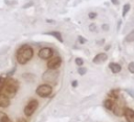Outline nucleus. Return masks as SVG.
<instances>
[{"label":"nucleus","instance_id":"a878e982","mask_svg":"<svg viewBox=\"0 0 134 122\" xmlns=\"http://www.w3.org/2000/svg\"><path fill=\"white\" fill-rule=\"evenodd\" d=\"M102 28H103L104 30H108V29H109V26H108L107 24H104V25L102 26Z\"/></svg>","mask_w":134,"mask_h":122},{"label":"nucleus","instance_id":"4468645a","mask_svg":"<svg viewBox=\"0 0 134 122\" xmlns=\"http://www.w3.org/2000/svg\"><path fill=\"white\" fill-rule=\"evenodd\" d=\"M125 41H126V42H128V43L134 42V29H133L132 31H130V32H129V33L126 35Z\"/></svg>","mask_w":134,"mask_h":122},{"label":"nucleus","instance_id":"393cba45","mask_svg":"<svg viewBox=\"0 0 134 122\" xmlns=\"http://www.w3.org/2000/svg\"><path fill=\"white\" fill-rule=\"evenodd\" d=\"M77 40L80 41V43H81V44H84V43H86V39H84L83 36H79V38H77Z\"/></svg>","mask_w":134,"mask_h":122},{"label":"nucleus","instance_id":"c85d7f7f","mask_svg":"<svg viewBox=\"0 0 134 122\" xmlns=\"http://www.w3.org/2000/svg\"><path fill=\"white\" fill-rule=\"evenodd\" d=\"M112 1V3H114V4H118V1L117 0H111Z\"/></svg>","mask_w":134,"mask_h":122},{"label":"nucleus","instance_id":"412c9836","mask_svg":"<svg viewBox=\"0 0 134 122\" xmlns=\"http://www.w3.org/2000/svg\"><path fill=\"white\" fill-rule=\"evenodd\" d=\"M77 72L80 73V75H84V74L87 72V69H86V68H84V67H80V68H79V70H77Z\"/></svg>","mask_w":134,"mask_h":122},{"label":"nucleus","instance_id":"39448f33","mask_svg":"<svg viewBox=\"0 0 134 122\" xmlns=\"http://www.w3.org/2000/svg\"><path fill=\"white\" fill-rule=\"evenodd\" d=\"M43 80L47 83H53L57 81L58 79V72L55 70H52V69H48L47 71L44 72L43 76H42Z\"/></svg>","mask_w":134,"mask_h":122},{"label":"nucleus","instance_id":"7ed1b4c3","mask_svg":"<svg viewBox=\"0 0 134 122\" xmlns=\"http://www.w3.org/2000/svg\"><path fill=\"white\" fill-rule=\"evenodd\" d=\"M36 93L38 96H40L42 98H46V97L50 96V94L52 93V87L50 84H46V83L40 84L36 89Z\"/></svg>","mask_w":134,"mask_h":122},{"label":"nucleus","instance_id":"cd10ccee","mask_svg":"<svg viewBox=\"0 0 134 122\" xmlns=\"http://www.w3.org/2000/svg\"><path fill=\"white\" fill-rule=\"evenodd\" d=\"M77 86V81L76 80H73L72 81V87H76Z\"/></svg>","mask_w":134,"mask_h":122},{"label":"nucleus","instance_id":"dca6fc26","mask_svg":"<svg viewBox=\"0 0 134 122\" xmlns=\"http://www.w3.org/2000/svg\"><path fill=\"white\" fill-rule=\"evenodd\" d=\"M48 34H50V35L54 36L57 40H59L61 43H63V39H62V36H61V33H60V32H58V31H50V32H48Z\"/></svg>","mask_w":134,"mask_h":122},{"label":"nucleus","instance_id":"9b49d317","mask_svg":"<svg viewBox=\"0 0 134 122\" xmlns=\"http://www.w3.org/2000/svg\"><path fill=\"white\" fill-rule=\"evenodd\" d=\"M109 68L112 71V73H118L121 70V66L119 64H117V63H110L109 64Z\"/></svg>","mask_w":134,"mask_h":122},{"label":"nucleus","instance_id":"aec40b11","mask_svg":"<svg viewBox=\"0 0 134 122\" xmlns=\"http://www.w3.org/2000/svg\"><path fill=\"white\" fill-rule=\"evenodd\" d=\"M128 70L130 71V73H133L134 74V62H131L128 65Z\"/></svg>","mask_w":134,"mask_h":122},{"label":"nucleus","instance_id":"f257e3e1","mask_svg":"<svg viewBox=\"0 0 134 122\" xmlns=\"http://www.w3.org/2000/svg\"><path fill=\"white\" fill-rule=\"evenodd\" d=\"M32 55H34V50H32V48H31L30 46H28V45H23V46H21V47L18 49L17 55H16L17 62H18L19 64H21V65H24V64H26L28 60L31 59Z\"/></svg>","mask_w":134,"mask_h":122},{"label":"nucleus","instance_id":"f03ea898","mask_svg":"<svg viewBox=\"0 0 134 122\" xmlns=\"http://www.w3.org/2000/svg\"><path fill=\"white\" fill-rule=\"evenodd\" d=\"M18 88H19V82L16 79L7 78L6 82H5V86H4V88H3V90L0 94H3L7 98H13V97L16 96Z\"/></svg>","mask_w":134,"mask_h":122},{"label":"nucleus","instance_id":"4be33fe9","mask_svg":"<svg viewBox=\"0 0 134 122\" xmlns=\"http://www.w3.org/2000/svg\"><path fill=\"white\" fill-rule=\"evenodd\" d=\"M75 64H76L79 67H82V66H83V64H84V62H83V59H82V58L77 57V58H75Z\"/></svg>","mask_w":134,"mask_h":122},{"label":"nucleus","instance_id":"bb28decb","mask_svg":"<svg viewBox=\"0 0 134 122\" xmlns=\"http://www.w3.org/2000/svg\"><path fill=\"white\" fill-rule=\"evenodd\" d=\"M18 122H27V121L25 120V118H20L18 119Z\"/></svg>","mask_w":134,"mask_h":122},{"label":"nucleus","instance_id":"423d86ee","mask_svg":"<svg viewBox=\"0 0 134 122\" xmlns=\"http://www.w3.org/2000/svg\"><path fill=\"white\" fill-rule=\"evenodd\" d=\"M52 54H53V51L49 47H44V48L40 49L39 50V53H38L39 57L40 58H43V59H49V58H51Z\"/></svg>","mask_w":134,"mask_h":122},{"label":"nucleus","instance_id":"ddd939ff","mask_svg":"<svg viewBox=\"0 0 134 122\" xmlns=\"http://www.w3.org/2000/svg\"><path fill=\"white\" fill-rule=\"evenodd\" d=\"M112 111H113V113H114L115 115H117V116H121V115H124V108H121L119 105L114 104Z\"/></svg>","mask_w":134,"mask_h":122},{"label":"nucleus","instance_id":"2eb2a0df","mask_svg":"<svg viewBox=\"0 0 134 122\" xmlns=\"http://www.w3.org/2000/svg\"><path fill=\"white\" fill-rule=\"evenodd\" d=\"M0 122H12V121L4 112H0Z\"/></svg>","mask_w":134,"mask_h":122},{"label":"nucleus","instance_id":"1a4fd4ad","mask_svg":"<svg viewBox=\"0 0 134 122\" xmlns=\"http://www.w3.org/2000/svg\"><path fill=\"white\" fill-rule=\"evenodd\" d=\"M107 58H108V56H107L106 53H98V54H96V55L94 56L93 63H94V64H100V63H104Z\"/></svg>","mask_w":134,"mask_h":122},{"label":"nucleus","instance_id":"f3484780","mask_svg":"<svg viewBox=\"0 0 134 122\" xmlns=\"http://www.w3.org/2000/svg\"><path fill=\"white\" fill-rule=\"evenodd\" d=\"M130 8H131V6H130L129 3H127V4H125V5L122 6V17H126V16H127V14H128V11L130 10Z\"/></svg>","mask_w":134,"mask_h":122},{"label":"nucleus","instance_id":"0eeeda50","mask_svg":"<svg viewBox=\"0 0 134 122\" xmlns=\"http://www.w3.org/2000/svg\"><path fill=\"white\" fill-rule=\"evenodd\" d=\"M61 63H62V58L60 56H54V57H51L47 62V67H48V69L55 70L58 67H60Z\"/></svg>","mask_w":134,"mask_h":122},{"label":"nucleus","instance_id":"f8f14e48","mask_svg":"<svg viewBox=\"0 0 134 122\" xmlns=\"http://www.w3.org/2000/svg\"><path fill=\"white\" fill-rule=\"evenodd\" d=\"M103 104H104L105 108H107V109H112L113 106H114V102H113L112 99H105Z\"/></svg>","mask_w":134,"mask_h":122},{"label":"nucleus","instance_id":"9d476101","mask_svg":"<svg viewBox=\"0 0 134 122\" xmlns=\"http://www.w3.org/2000/svg\"><path fill=\"white\" fill-rule=\"evenodd\" d=\"M10 104L9 98L4 96L3 94H0V107H8Z\"/></svg>","mask_w":134,"mask_h":122},{"label":"nucleus","instance_id":"5701e85b","mask_svg":"<svg viewBox=\"0 0 134 122\" xmlns=\"http://www.w3.org/2000/svg\"><path fill=\"white\" fill-rule=\"evenodd\" d=\"M89 29H90L91 31H96V30H97V27H96V25H95V24H90Z\"/></svg>","mask_w":134,"mask_h":122},{"label":"nucleus","instance_id":"6e6552de","mask_svg":"<svg viewBox=\"0 0 134 122\" xmlns=\"http://www.w3.org/2000/svg\"><path fill=\"white\" fill-rule=\"evenodd\" d=\"M124 116L128 122H134V109L130 107H124Z\"/></svg>","mask_w":134,"mask_h":122},{"label":"nucleus","instance_id":"6ab92c4d","mask_svg":"<svg viewBox=\"0 0 134 122\" xmlns=\"http://www.w3.org/2000/svg\"><path fill=\"white\" fill-rule=\"evenodd\" d=\"M109 96H111V97H113L114 99H116L117 96H118V90H111V91L109 92Z\"/></svg>","mask_w":134,"mask_h":122},{"label":"nucleus","instance_id":"b1692460","mask_svg":"<svg viewBox=\"0 0 134 122\" xmlns=\"http://www.w3.org/2000/svg\"><path fill=\"white\" fill-rule=\"evenodd\" d=\"M88 16H89V18H90V19H94V18L97 16V14H96V13H89V15H88Z\"/></svg>","mask_w":134,"mask_h":122},{"label":"nucleus","instance_id":"a211bd4d","mask_svg":"<svg viewBox=\"0 0 134 122\" xmlns=\"http://www.w3.org/2000/svg\"><path fill=\"white\" fill-rule=\"evenodd\" d=\"M6 77H4V76H2V77H0V93L2 92V90H3V88H4V86H5V82H6Z\"/></svg>","mask_w":134,"mask_h":122},{"label":"nucleus","instance_id":"20e7f679","mask_svg":"<svg viewBox=\"0 0 134 122\" xmlns=\"http://www.w3.org/2000/svg\"><path fill=\"white\" fill-rule=\"evenodd\" d=\"M38 106H39L38 100H36V99H30V100L28 101V103L25 105L24 111H23L24 114H25V116H26V117H30V116L37 111Z\"/></svg>","mask_w":134,"mask_h":122}]
</instances>
